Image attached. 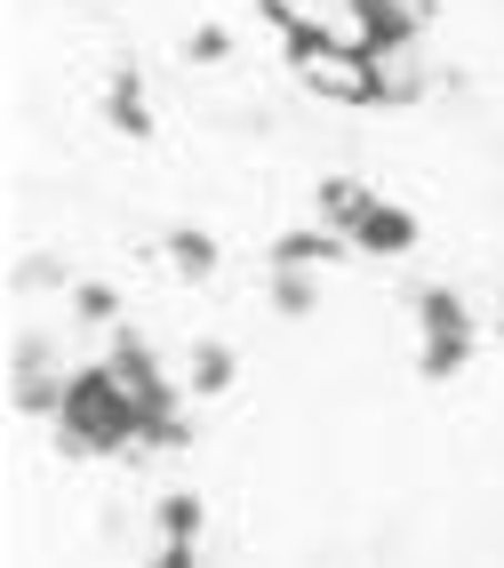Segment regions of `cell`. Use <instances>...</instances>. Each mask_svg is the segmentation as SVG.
<instances>
[{
  "instance_id": "obj_12",
  "label": "cell",
  "mask_w": 504,
  "mask_h": 568,
  "mask_svg": "<svg viewBox=\"0 0 504 568\" xmlns=\"http://www.w3.org/2000/svg\"><path fill=\"white\" fill-rule=\"evenodd\" d=\"M264 305H273V321H313L321 313V281L296 273V264H273V273H264Z\"/></svg>"
},
{
  "instance_id": "obj_19",
  "label": "cell",
  "mask_w": 504,
  "mask_h": 568,
  "mask_svg": "<svg viewBox=\"0 0 504 568\" xmlns=\"http://www.w3.org/2000/svg\"><path fill=\"white\" fill-rule=\"evenodd\" d=\"M488 328H496V336H504V296H496V321H488Z\"/></svg>"
},
{
  "instance_id": "obj_9",
  "label": "cell",
  "mask_w": 504,
  "mask_h": 568,
  "mask_svg": "<svg viewBox=\"0 0 504 568\" xmlns=\"http://www.w3.org/2000/svg\"><path fill=\"white\" fill-rule=\"evenodd\" d=\"M384 193H376V184H361V176H321L313 184V216L329 224V233H344V241H353V224L376 209Z\"/></svg>"
},
{
  "instance_id": "obj_17",
  "label": "cell",
  "mask_w": 504,
  "mask_h": 568,
  "mask_svg": "<svg viewBox=\"0 0 504 568\" xmlns=\"http://www.w3.org/2000/svg\"><path fill=\"white\" fill-rule=\"evenodd\" d=\"M184 57H192V64H224V57H232V32H224V24H201V32L184 41Z\"/></svg>"
},
{
  "instance_id": "obj_11",
  "label": "cell",
  "mask_w": 504,
  "mask_h": 568,
  "mask_svg": "<svg viewBox=\"0 0 504 568\" xmlns=\"http://www.w3.org/2000/svg\"><path fill=\"white\" fill-rule=\"evenodd\" d=\"M161 256H169V273L177 281H216V264H224V248H216V233H201V224H169L161 233Z\"/></svg>"
},
{
  "instance_id": "obj_1",
  "label": "cell",
  "mask_w": 504,
  "mask_h": 568,
  "mask_svg": "<svg viewBox=\"0 0 504 568\" xmlns=\"http://www.w3.org/2000/svg\"><path fill=\"white\" fill-rule=\"evenodd\" d=\"M49 433L64 457H129V448H144V408L112 361H81L64 376V408Z\"/></svg>"
},
{
  "instance_id": "obj_7",
  "label": "cell",
  "mask_w": 504,
  "mask_h": 568,
  "mask_svg": "<svg viewBox=\"0 0 504 568\" xmlns=\"http://www.w3.org/2000/svg\"><path fill=\"white\" fill-rule=\"evenodd\" d=\"M424 241V224L401 209V201H376L361 224H353V256H409Z\"/></svg>"
},
{
  "instance_id": "obj_5",
  "label": "cell",
  "mask_w": 504,
  "mask_h": 568,
  "mask_svg": "<svg viewBox=\"0 0 504 568\" xmlns=\"http://www.w3.org/2000/svg\"><path fill=\"white\" fill-rule=\"evenodd\" d=\"M97 112H104V129H112V136L144 144V136H152V97H144V72H137V64H112V72H104Z\"/></svg>"
},
{
  "instance_id": "obj_16",
  "label": "cell",
  "mask_w": 504,
  "mask_h": 568,
  "mask_svg": "<svg viewBox=\"0 0 504 568\" xmlns=\"http://www.w3.org/2000/svg\"><path fill=\"white\" fill-rule=\"evenodd\" d=\"M64 305H72V321H81V328H121V288H112V281H72L64 288Z\"/></svg>"
},
{
  "instance_id": "obj_8",
  "label": "cell",
  "mask_w": 504,
  "mask_h": 568,
  "mask_svg": "<svg viewBox=\"0 0 504 568\" xmlns=\"http://www.w3.org/2000/svg\"><path fill=\"white\" fill-rule=\"evenodd\" d=\"M353 256V241L329 233V224H289V233H273V248H264V264H296V273H321V264H344Z\"/></svg>"
},
{
  "instance_id": "obj_15",
  "label": "cell",
  "mask_w": 504,
  "mask_h": 568,
  "mask_svg": "<svg viewBox=\"0 0 504 568\" xmlns=\"http://www.w3.org/2000/svg\"><path fill=\"white\" fill-rule=\"evenodd\" d=\"M72 281H81V273H72L57 248H24V256L9 264V288H17V296H32V288L49 296V288H72Z\"/></svg>"
},
{
  "instance_id": "obj_3",
  "label": "cell",
  "mask_w": 504,
  "mask_h": 568,
  "mask_svg": "<svg viewBox=\"0 0 504 568\" xmlns=\"http://www.w3.org/2000/svg\"><path fill=\"white\" fill-rule=\"evenodd\" d=\"M64 376H72V368H57V345H49L41 328H17V336H9V408H17V416H41V425H57Z\"/></svg>"
},
{
  "instance_id": "obj_18",
  "label": "cell",
  "mask_w": 504,
  "mask_h": 568,
  "mask_svg": "<svg viewBox=\"0 0 504 568\" xmlns=\"http://www.w3.org/2000/svg\"><path fill=\"white\" fill-rule=\"evenodd\" d=\"M144 568H201V545H169V537H152V560Z\"/></svg>"
},
{
  "instance_id": "obj_13",
  "label": "cell",
  "mask_w": 504,
  "mask_h": 568,
  "mask_svg": "<svg viewBox=\"0 0 504 568\" xmlns=\"http://www.w3.org/2000/svg\"><path fill=\"white\" fill-rule=\"evenodd\" d=\"M481 336H416V376L424 385H456L464 368H473Z\"/></svg>"
},
{
  "instance_id": "obj_6",
  "label": "cell",
  "mask_w": 504,
  "mask_h": 568,
  "mask_svg": "<svg viewBox=\"0 0 504 568\" xmlns=\"http://www.w3.org/2000/svg\"><path fill=\"white\" fill-rule=\"evenodd\" d=\"M409 313H416V336H481L473 305H464V288H448V281L409 288Z\"/></svg>"
},
{
  "instance_id": "obj_10",
  "label": "cell",
  "mask_w": 504,
  "mask_h": 568,
  "mask_svg": "<svg viewBox=\"0 0 504 568\" xmlns=\"http://www.w3.org/2000/svg\"><path fill=\"white\" fill-rule=\"evenodd\" d=\"M232 385H241V353H232L224 336H201V345L184 353V393H201V400H224Z\"/></svg>"
},
{
  "instance_id": "obj_14",
  "label": "cell",
  "mask_w": 504,
  "mask_h": 568,
  "mask_svg": "<svg viewBox=\"0 0 504 568\" xmlns=\"http://www.w3.org/2000/svg\"><path fill=\"white\" fill-rule=\"evenodd\" d=\"M201 528H209V505L192 497V488H169V497L152 505V537H169V545H201Z\"/></svg>"
},
{
  "instance_id": "obj_2",
  "label": "cell",
  "mask_w": 504,
  "mask_h": 568,
  "mask_svg": "<svg viewBox=\"0 0 504 568\" xmlns=\"http://www.w3.org/2000/svg\"><path fill=\"white\" fill-rule=\"evenodd\" d=\"M104 361L121 368V385L137 393V408H144V448H184L192 440V425H184V385H169V368H161V353L144 345V336L121 321V328H104Z\"/></svg>"
},
{
  "instance_id": "obj_4",
  "label": "cell",
  "mask_w": 504,
  "mask_h": 568,
  "mask_svg": "<svg viewBox=\"0 0 504 568\" xmlns=\"http://www.w3.org/2000/svg\"><path fill=\"white\" fill-rule=\"evenodd\" d=\"M344 17H353V49L344 57H361V64H401L424 32L416 0H344Z\"/></svg>"
}]
</instances>
